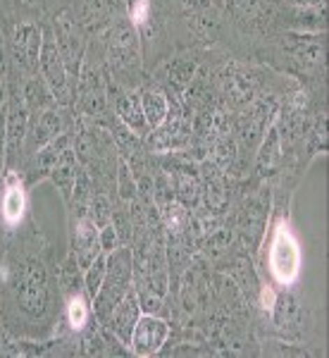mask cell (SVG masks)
Masks as SVG:
<instances>
[{"mask_svg": "<svg viewBox=\"0 0 329 358\" xmlns=\"http://www.w3.org/2000/svg\"><path fill=\"white\" fill-rule=\"evenodd\" d=\"M62 292L55 248L36 220L5 241L0 258V327L15 339H50L57 334Z\"/></svg>", "mask_w": 329, "mask_h": 358, "instance_id": "6da1fadb", "label": "cell"}, {"mask_svg": "<svg viewBox=\"0 0 329 358\" xmlns=\"http://www.w3.org/2000/svg\"><path fill=\"white\" fill-rule=\"evenodd\" d=\"M96 38L103 48L110 84L119 86V89H138L146 82L148 74L143 69L141 41L124 13Z\"/></svg>", "mask_w": 329, "mask_h": 358, "instance_id": "7a4b0ae2", "label": "cell"}, {"mask_svg": "<svg viewBox=\"0 0 329 358\" xmlns=\"http://www.w3.org/2000/svg\"><path fill=\"white\" fill-rule=\"evenodd\" d=\"M8 36V86L20 89L27 79L38 74V57L43 43V22L31 17L3 22Z\"/></svg>", "mask_w": 329, "mask_h": 358, "instance_id": "3957f363", "label": "cell"}, {"mask_svg": "<svg viewBox=\"0 0 329 358\" xmlns=\"http://www.w3.org/2000/svg\"><path fill=\"white\" fill-rule=\"evenodd\" d=\"M131 287H134V256H131V248L122 244L108 253L105 277L94 296V317L101 325H105L115 306L122 301Z\"/></svg>", "mask_w": 329, "mask_h": 358, "instance_id": "277c9868", "label": "cell"}, {"mask_svg": "<svg viewBox=\"0 0 329 358\" xmlns=\"http://www.w3.org/2000/svg\"><path fill=\"white\" fill-rule=\"evenodd\" d=\"M34 220L31 189L20 170H5L0 177V239H10Z\"/></svg>", "mask_w": 329, "mask_h": 358, "instance_id": "5b68a950", "label": "cell"}, {"mask_svg": "<svg viewBox=\"0 0 329 358\" xmlns=\"http://www.w3.org/2000/svg\"><path fill=\"white\" fill-rule=\"evenodd\" d=\"M38 74L50 89L55 103L72 108L74 94H77V79L69 74V69L62 60L60 50H57L55 36L50 31L48 22L43 20V43H41V57H38Z\"/></svg>", "mask_w": 329, "mask_h": 358, "instance_id": "8992f818", "label": "cell"}, {"mask_svg": "<svg viewBox=\"0 0 329 358\" xmlns=\"http://www.w3.org/2000/svg\"><path fill=\"white\" fill-rule=\"evenodd\" d=\"M74 124H77V113H74V108L60 106V103H53V106L45 108V110H41L38 115H31V117H29V131H27V143H24V163L36 151H41L45 143H50L53 138L72 131ZM24 163H22V167H24Z\"/></svg>", "mask_w": 329, "mask_h": 358, "instance_id": "52a82bcc", "label": "cell"}, {"mask_svg": "<svg viewBox=\"0 0 329 358\" xmlns=\"http://www.w3.org/2000/svg\"><path fill=\"white\" fill-rule=\"evenodd\" d=\"M55 36L57 50H60L62 60L69 69L74 79L79 77V69H82L84 55H86V45H89V36L84 34V29L79 27L77 17H74L72 8H62L60 13H55L50 20H45Z\"/></svg>", "mask_w": 329, "mask_h": 358, "instance_id": "ba28073f", "label": "cell"}, {"mask_svg": "<svg viewBox=\"0 0 329 358\" xmlns=\"http://www.w3.org/2000/svg\"><path fill=\"white\" fill-rule=\"evenodd\" d=\"M170 339H172V325L165 315L141 313V317H138L134 325V332H131L129 351L131 356L138 358L158 356Z\"/></svg>", "mask_w": 329, "mask_h": 358, "instance_id": "9c48e42d", "label": "cell"}, {"mask_svg": "<svg viewBox=\"0 0 329 358\" xmlns=\"http://www.w3.org/2000/svg\"><path fill=\"white\" fill-rule=\"evenodd\" d=\"M69 8L89 38L101 36L124 13L122 0H69Z\"/></svg>", "mask_w": 329, "mask_h": 358, "instance_id": "30bf717a", "label": "cell"}, {"mask_svg": "<svg viewBox=\"0 0 329 358\" xmlns=\"http://www.w3.org/2000/svg\"><path fill=\"white\" fill-rule=\"evenodd\" d=\"M277 27L282 31L298 34H325L327 31V8H293L279 0Z\"/></svg>", "mask_w": 329, "mask_h": 358, "instance_id": "8fae6325", "label": "cell"}, {"mask_svg": "<svg viewBox=\"0 0 329 358\" xmlns=\"http://www.w3.org/2000/svg\"><path fill=\"white\" fill-rule=\"evenodd\" d=\"M141 313L143 310H141V301H138V292H136V287H131L122 301L115 306V310L110 313L105 327L119 339V342L129 346L131 332H134V325H136L138 317H141Z\"/></svg>", "mask_w": 329, "mask_h": 358, "instance_id": "7c38bea8", "label": "cell"}, {"mask_svg": "<svg viewBox=\"0 0 329 358\" xmlns=\"http://www.w3.org/2000/svg\"><path fill=\"white\" fill-rule=\"evenodd\" d=\"M138 96H141V108H143V115H146V122L151 129H155V127H160L165 122L167 115H170L172 101H177L175 96H167L151 77L138 86Z\"/></svg>", "mask_w": 329, "mask_h": 358, "instance_id": "4fadbf2b", "label": "cell"}, {"mask_svg": "<svg viewBox=\"0 0 329 358\" xmlns=\"http://www.w3.org/2000/svg\"><path fill=\"white\" fill-rule=\"evenodd\" d=\"M258 346H261L258 354L270 356V358H322L325 356V349H322V346L286 342V339L270 337V334H265Z\"/></svg>", "mask_w": 329, "mask_h": 358, "instance_id": "5bb4252c", "label": "cell"}, {"mask_svg": "<svg viewBox=\"0 0 329 358\" xmlns=\"http://www.w3.org/2000/svg\"><path fill=\"white\" fill-rule=\"evenodd\" d=\"M79 172H82V165H79L77 155H74L72 146H69L67 151L60 155V160H57L48 175V179L57 187V192H60L65 206L69 203V199H72V194H74V184H77Z\"/></svg>", "mask_w": 329, "mask_h": 358, "instance_id": "9a60e30c", "label": "cell"}, {"mask_svg": "<svg viewBox=\"0 0 329 358\" xmlns=\"http://www.w3.org/2000/svg\"><path fill=\"white\" fill-rule=\"evenodd\" d=\"M20 94H22V98H24L29 117H31V115H38L41 110H45V108H50L55 103V98H53V94H50L48 86H45V82L41 79V74L27 79V82L20 86Z\"/></svg>", "mask_w": 329, "mask_h": 358, "instance_id": "2e32d148", "label": "cell"}, {"mask_svg": "<svg viewBox=\"0 0 329 358\" xmlns=\"http://www.w3.org/2000/svg\"><path fill=\"white\" fill-rule=\"evenodd\" d=\"M105 263H108V253H101V256H98L96 261L84 270V287H86V292H89L91 301H94V296L103 285V277H105Z\"/></svg>", "mask_w": 329, "mask_h": 358, "instance_id": "e0dca14e", "label": "cell"}, {"mask_svg": "<svg viewBox=\"0 0 329 358\" xmlns=\"http://www.w3.org/2000/svg\"><path fill=\"white\" fill-rule=\"evenodd\" d=\"M98 239H101V251L103 253H110L117 246H122V239H119V232H117V227H115V222H110V224H105V227L98 229Z\"/></svg>", "mask_w": 329, "mask_h": 358, "instance_id": "ac0fdd59", "label": "cell"}, {"mask_svg": "<svg viewBox=\"0 0 329 358\" xmlns=\"http://www.w3.org/2000/svg\"><path fill=\"white\" fill-rule=\"evenodd\" d=\"M0 82L8 84V36L3 22H0Z\"/></svg>", "mask_w": 329, "mask_h": 358, "instance_id": "d6986e66", "label": "cell"}, {"mask_svg": "<svg viewBox=\"0 0 329 358\" xmlns=\"http://www.w3.org/2000/svg\"><path fill=\"white\" fill-rule=\"evenodd\" d=\"M5 106L0 108V177L5 172V155H8V134H5Z\"/></svg>", "mask_w": 329, "mask_h": 358, "instance_id": "ffe728a7", "label": "cell"}, {"mask_svg": "<svg viewBox=\"0 0 329 358\" xmlns=\"http://www.w3.org/2000/svg\"><path fill=\"white\" fill-rule=\"evenodd\" d=\"M293 8H327V0H282Z\"/></svg>", "mask_w": 329, "mask_h": 358, "instance_id": "44dd1931", "label": "cell"}, {"mask_svg": "<svg viewBox=\"0 0 329 358\" xmlns=\"http://www.w3.org/2000/svg\"><path fill=\"white\" fill-rule=\"evenodd\" d=\"M8 103V84L5 82H0V108Z\"/></svg>", "mask_w": 329, "mask_h": 358, "instance_id": "7402d4cb", "label": "cell"}]
</instances>
